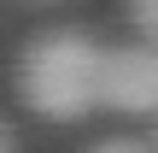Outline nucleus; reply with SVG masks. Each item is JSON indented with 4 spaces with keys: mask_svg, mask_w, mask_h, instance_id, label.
Masks as SVG:
<instances>
[{
    "mask_svg": "<svg viewBox=\"0 0 158 153\" xmlns=\"http://www.w3.org/2000/svg\"><path fill=\"white\" fill-rule=\"evenodd\" d=\"M129 24H135L141 41H152V47H158V0H129Z\"/></svg>",
    "mask_w": 158,
    "mask_h": 153,
    "instance_id": "nucleus-3",
    "label": "nucleus"
},
{
    "mask_svg": "<svg viewBox=\"0 0 158 153\" xmlns=\"http://www.w3.org/2000/svg\"><path fill=\"white\" fill-rule=\"evenodd\" d=\"M18 100L47 124H76L106 106V47L88 29H41L18 53Z\"/></svg>",
    "mask_w": 158,
    "mask_h": 153,
    "instance_id": "nucleus-1",
    "label": "nucleus"
},
{
    "mask_svg": "<svg viewBox=\"0 0 158 153\" xmlns=\"http://www.w3.org/2000/svg\"><path fill=\"white\" fill-rule=\"evenodd\" d=\"M0 153H18V130H12V124L0 130Z\"/></svg>",
    "mask_w": 158,
    "mask_h": 153,
    "instance_id": "nucleus-5",
    "label": "nucleus"
},
{
    "mask_svg": "<svg viewBox=\"0 0 158 153\" xmlns=\"http://www.w3.org/2000/svg\"><path fill=\"white\" fill-rule=\"evenodd\" d=\"M106 106L123 118H158V47H106Z\"/></svg>",
    "mask_w": 158,
    "mask_h": 153,
    "instance_id": "nucleus-2",
    "label": "nucleus"
},
{
    "mask_svg": "<svg viewBox=\"0 0 158 153\" xmlns=\"http://www.w3.org/2000/svg\"><path fill=\"white\" fill-rule=\"evenodd\" d=\"M88 153H152L147 142H135V136H106V142H94Z\"/></svg>",
    "mask_w": 158,
    "mask_h": 153,
    "instance_id": "nucleus-4",
    "label": "nucleus"
}]
</instances>
